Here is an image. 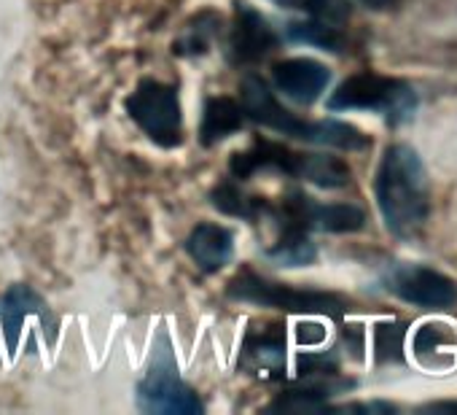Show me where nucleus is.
<instances>
[{
  "mask_svg": "<svg viewBox=\"0 0 457 415\" xmlns=\"http://www.w3.org/2000/svg\"><path fill=\"white\" fill-rule=\"evenodd\" d=\"M374 194L387 230L398 238L417 233L430 214L428 173L411 146L395 143L385 148L374 178Z\"/></svg>",
  "mask_w": 457,
  "mask_h": 415,
  "instance_id": "nucleus-1",
  "label": "nucleus"
},
{
  "mask_svg": "<svg viewBox=\"0 0 457 415\" xmlns=\"http://www.w3.org/2000/svg\"><path fill=\"white\" fill-rule=\"evenodd\" d=\"M226 294L237 302H251L262 308H278L286 313H304V316H331L339 318L347 305L342 297L320 289H296L288 284H275L270 278L256 275L253 270L237 273L226 286Z\"/></svg>",
  "mask_w": 457,
  "mask_h": 415,
  "instance_id": "nucleus-2",
  "label": "nucleus"
},
{
  "mask_svg": "<svg viewBox=\"0 0 457 415\" xmlns=\"http://www.w3.org/2000/svg\"><path fill=\"white\" fill-rule=\"evenodd\" d=\"M417 108V95L401 79L379 73H355L345 79L328 97V111H379L401 124Z\"/></svg>",
  "mask_w": 457,
  "mask_h": 415,
  "instance_id": "nucleus-3",
  "label": "nucleus"
},
{
  "mask_svg": "<svg viewBox=\"0 0 457 415\" xmlns=\"http://www.w3.org/2000/svg\"><path fill=\"white\" fill-rule=\"evenodd\" d=\"M127 114L156 146L175 148L183 143V114L172 84L143 79L127 97Z\"/></svg>",
  "mask_w": 457,
  "mask_h": 415,
  "instance_id": "nucleus-4",
  "label": "nucleus"
},
{
  "mask_svg": "<svg viewBox=\"0 0 457 415\" xmlns=\"http://www.w3.org/2000/svg\"><path fill=\"white\" fill-rule=\"evenodd\" d=\"M137 404L145 412H170V415H196L202 412L199 396L180 380L178 364L170 348L167 335H159L154 361L145 377L137 383Z\"/></svg>",
  "mask_w": 457,
  "mask_h": 415,
  "instance_id": "nucleus-5",
  "label": "nucleus"
},
{
  "mask_svg": "<svg viewBox=\"0 0 457 415\" xmlns=\"http://www.w3.org/2000/svg\"><path fill=\"white\" fill-rule=\"evenodd\" d=\"M240 106H243L245 116H251L262 127H270V130H275L280 135H288V138H296V140L326 146L323 138L328 132V119H323V122L299 119L296 114H291L288 108H283L278 103L275 92L259 76H245L243 79V84H240Z\"/></svg>",
  "mask_w": 457,
  "mask_h": 415,
  "instance_id": "nucleus-6",
  "label": "nucleus"
},
{
  "mask_svg": "<svg viewBox=\"0 0 457 415\" xmlns=\"http://www.w3.org/2000/svg\"><path fill=\"white\" fill-rule=\"evenodd\" d=\"M387 289L398 300L425 310L452 308L457 302V284L430 267H403L387 281Z\"/></svg>",
  "mask_w": 457,
  "mask_h": 415,
  "instance_id": "nucleus-7",
  "label": "nucleus"
},
{
  "mask_svg": "<svg viewBox=\"0 0 457 415\" xmlns=\"http://www.w3.org/2000/svg\"><path fill=\"white\" fill-rule=\"evenodd\" d=\"M278 49V33L270 28L267 17L245 0L235 4V28L228 36V57L237 65H251L264 60Z\"/></svg>",
  "mask_w": 457,
  "mask_h": 415,
  "instance_id": "nucleus-8",
  "label": "nucleus"
},
{
  "mask_svg": "<svg viewBox=\"0 0 457 415\" xmlns=\"http://www.w3.org/2000/svg\"><path fill=\"white\" fill-rule=\"evenodd\" d=\"M275 87L299 106H312L331 84V71L312 57H291L272 65Z\"/></svg>",
  "mask_w": 457,
  "mask_h": 415,
  "instance_id": "nucleus-9",
  "label": "nucleus"
},
{
  "mask_svg": "<svg viewBox=\"0 0 457 415\" xmlns=\"http://www.w3.org/2000/svg\"><path fill=\"white\" fill-rule=\"evenodd\" d=\"M186 251L196 262L199 270L218 273V270H223L228 262H232L235 235H232V230H226L220 224L202 222V224H196L191 230V235L186 241Z\"/></svg>",
  "mask_w": 457,
  "mask_h": 415,
  "instance_id": "nucleus-10",
  "label": "nucleus"
},
{
  "mask_svg": "<svg viewBox=\"0 0 457 415\" xmlns=\"http://www.w3.org/2000/svg\"><path fill=\"white\" fill-rule=\"evenodd\" d=\"M245 124V111L235 97H210L202 111V124H199V140L202 146H218L220 140L232 138L240 132Z\"/></svg>",
  "mask_w": 457,
  "mask_h": 415,
  "instance_id": "nucleus-11",
  "label": "nucleus"
},
{
  "mask_svg": "<svg viewBox=\"0 0 457 415\" xmlns=\"http://www.w3.org/2000/svg\"><path fill=\"white\" fill-rule=\"evenodd\" d=\"M33 313H44V302L30 286H14V289L6 292L4 302H0V318H4V329H6L12 351H17L22 324Z\"/></svg>",
  "mask_w": 457,
  "mask_h": 415,
  "instance_id": "nucleus-12",
  "label": "nucleus"
},
{
  "mask_svg": "<svg viewBox=\"0 0 457 415\" xmlns=\"http://www.w3.org/2000/svg\"><path fill=\"white\" fill-rule=\"evenodd\" d=\"M245 356L256 369L280 372L286 367V335L280 326H270L262 332H251L245 340Z\"/></svg>",
  "mask_w": 457,
  "mask_h": 415,
  "instance_id": "nucleus-13",
  "label": "nucleus"
},
{
  "mask_svg": "<svg viewBox=\"0 0 457 415\" xmlns=\"http://www.w3.org/2000/svg\"><path fill=\"white\" fill-rule=\"evenodd\" d=\"M210 202H212V208H218L220 214L235 216V219H248V222L259 219V216L267 211V208H270L264 199L245 194V191H243L237 183H232V181L218 183V186L210 191Z\"/></svg>",
  "mask_w": 457,
  "mask_h": 415,
  "instance_id": "nucleus-14",
  "label": "nucleus"
},
{
  "mask_svg": "<svg viewBox=\"0 0 457 415\" xmlns=\"http://www.w3.org/2000/svg\"><path fill=\"white\" fill-rule=\"evenodd\" d=\"M299 178L320 186V189H342L353 181V173L345 159L331 154H304Z\"/></svg>",
  "mask_w": 457,
  "mask_h": 415,
  "instance_id": "nucleus-15",
  "label": "nucleus"
},
{
  "mask_svg": "<svg viewBox=\"0 0 457 415\" xmlns=\"http://www.w3.org/2000/svg\"><path fill=\"white\" fill-rule=\"evenodd\" d=\"M366 224V214L363 208L353 205V202H334V205H312V227L323 230V233H358Z\"/></svg>",
  "mask_w": 457,
  "mask_h": 415,
  "instance_id": "nucleus-16",
  "label": "nucleus"
},
{
  "mask_svg": "<svg viewBox=\"0 0 457 415\" xmlns=\"http://www.w3.org/2000/svg\"><path fill=\"white\" fill-rule=\"evenodd\" d=\"M267 257L283 267H304L312 265L318 251L307 238V230H296V227H283L278 243L267 251Z\"/></svg>",
  "mask_w": 457,
  "mask_h": 415,
  "instance_id": "nucleus-17",
  "label": "nucleus"
},
{
  "mask_svg": "<svg viewBox=\"0 0 457 415\" xmlns=\"http://www.w3.org/2000/svg\"><path fill=\"white\" fill-rule=\"evenodd\" d=\"M218 25H220V17L215 12H202L196 14L183 36L172 44V52L175 55H183V57H194V55H204L212 44V38L218 36Z\"/></svg>",
  "mask_w": 457,
  "mask_h": 415,
  "instance_id": "nucleus-18",
  "label": "nucleus"
},
{
  "mask_svg": "<svg viewBox=\"0 0 457 415\" xmlns=\"http://www.w3.org/2000/svg\"><path fill=\"white\" fill-rule=\"evenodd\" d=\"M288 38L296 44H310L326 52H342V33L337 30V25L320 22V20H310V22H291L288 25Z\"/></svg>",
  "mask_w": 457,
  "mask_h": 415,
  "instance_id": "nucleus-19",
  "label": "nucleus"
},
{
  "mask_svg": "<svg viewBox=\"0 0 457 415\" xmlns=\"http://www.w3.org/2000/svg\"><path fill=\"white\" fill-rule=\"evenodd\" d=\"M272 4H278L283 9L307 12L312 20H320V22H328V25H342L350 17L347 0H272Z\"/></svg>",
  "mask_w": 457,
  "mask_h": 415,
  "instance_id": "nucleus-20",
  "label": "nucleus"
},
{
  "mask_svg": "<svg viewBox=\"0 0 457 415\" xmlns=\"http://www.w3.org/2000/svg\"><path fill=\"white\" fill-rule=\"evenodd\" d=\"M403 345V326L401 324H379L377 326V359L395 361L401 359Z\"/></svg>",
  "mask_w": 457,
  "mask_h": 415,
  "instance_id": "nucleus-21",
  "label": "nucleus"
},
{
  "mask_svg": "<svg viewBox=\"0 0 457 415\" xmlns=\"http://www.w3.org/2000/svg\"><path fill=\"white\" fill-rule=\"evenodd\" d=\"M441 329L438 326H433V324H425V326H420V332H417V337H414V348L420 351V353H430V351H436V345L441 343Z\"/></svg>",
  "mask_w": 457,
  "mask_h": 415,
  "instance_id": "nucleus-22",
  "label": "nucleus"
},
{
  "mask_svg": "<svg viewBox=\"0 0 457 415\" xmlns=\"http://www.w3.org/2000/svg\"><path fill=\"white\" fill-rule=\"evenodd\" d=\"M296 337H299L302 345H318V343L326 340V329L320 324H302Z\"/></svg>",
  "mask_w": 457,
  "mask_h": 415,
  "instance_id": "nucleus-23",
  "label": "nucleus"
},
{
  "mask_svg": "<svg viewBox=\"0 0 457 415\" xmlns=\"http://www.w3.org/2000/svg\"><path fill=\"white\" fill-rule=\"evenodd\" d=\"M358 4H363L371 12H387V9H395L401 0H358Z\"/></svg>",
  "mask_w": 457,
  "mask_h": 415,
  "instance_id": "nucleus-24",
  "label": "nucleus"
},
{
  "mask_svg": "<svg viewBox=\"0 0 457 415\" xmlns=\"http://www.w3.org/2000/svg\"><path fill=\"white\" fill-rule=\"evenodd\" d=\"M433 410H444V412H446V410H454V412H457V402H444V404H433Z\"/></svg>",
  "mask_w": 457,
  "mask_h": 415,
  "instance_id": "nucleus-25",
  "label": "nucleus"
}]
</instances>
